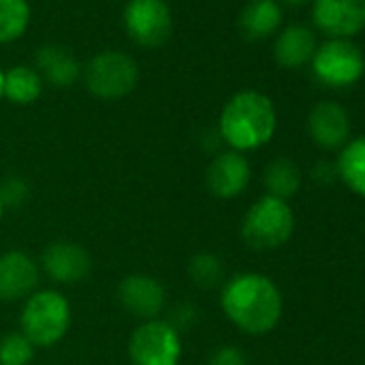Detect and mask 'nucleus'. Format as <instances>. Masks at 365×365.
Returning a JSON list of instances; mask_svg holds the SVG:
<instances>
[{
    "label": "nucleus",
    "mask_w": 365,
    "mask_h": 365,
    "mask_svg": "<svg viewBox=\"0 0 365 365\" xmlns=\"http://www.w3.org/2000/svg\"><path fill=\"white\" fill-rule=\"evenodd\" d=\"M220 305L226 318L247 335L271 333L284 312V299L277 284L254 271L232 275L222 288Z\"/></svg>",
    "instance_id": "1"
},
{
    "label": "nucleus",
    "mask_w": 365,
    "mask_h": 365,
    "mask_svg": "<svg viewBox=\"0 0 365 365\" xmlns=\"http://www.w3.org/2000/svg\"><path fill=\"white\" fill-rule=\"evenodd\" d=\"M277 129L273 101L260 91H239L222 108L217 133L230 150L247 153L269 144Z\"/></svg>",
    "instance_id": "2"
},
{
    "label": "nucleus",
    "mask_w": 365,
    "mask_h": 365,
    "mask_svg": "<svg viewBox=\"0 0 365 365\" xmlns=\"http://www.w3.org/2000/svg\"><path fill=\"white\" fill-rule=\"evenodd\" d=\"M71 324L69 299L52 288L35 290L22 307L20 331L31 339L35 348H50L58 344Z\"/></svg>",
    "instance_id": "3"
},
{
    "label": "nucleus",
    "mask_w": 365,
    "mask_h": 365,
    "mask_svg": "<svg viewBox=\"0 0 365 365\" xmlns=\"http://www.w3.org/2000/svg\"><path fill=\"white\" fill-rule=\"evenodd\" d=\"M294 232V213L286 200L262 196L245 213L241 235L254 250H277L290 241Z\"/></svg>",
    "instance_id": "4"
},
{
    "label": "nucleus",
    "mask_w": 365,
    "mask_h": 365,
    "mask_svg": "<svg viewBox=\"0 0 365 365\" xmlns=\"http://www.w3.org/2000/svg\"><path fill=\"white\" fill-rule=\"evenodd\" d=\"M309 65L314 78L327 88L354 86L365 73V56L350 39L322 41L316 48Z\"/></svg>",
    "instance_id": "5"
},
{
    "label": "nucleus",
    "mask_w": 365,
    "mask_h": 365,
    "mask_svg": "<svg viewBox=\"0 0 365 365\" xmlns=\"http://www.w3.org/2000/svg\"><path fill=\"white\" fill-rule=\"evenodd\" d=\"M140 78V69L135 61L116 50L101 52L91 58L84 69V84L91 95L106 101H116L127 97Z\"/></svg>",
    "instance_id": "6"
},
{
    "label": "nucleus",
    "mask_w": 365,
    "mask_h": 365,
    "mask_svg": "<svg viewBox=\"0 0 365 365\" xmlns=\"http://www.w3.org/2000/svg\"><path fill=\"white\" fill-rule=\"evenodd\" d=\"M180 354V333L163 318L140 322L129 337L133 365H178Z\"/></svg>",
    "instance_id": "7"
},
{
    "label": "nucleus",
    "mask_w": 365,
    "mask_h": 365,
    "mask_svg": "<svg viewBox=\"0 0 365 365\" xmlns=\"http://www.w3.org/2000/svg\"><path fill=\"white\" fill-rule=\"evenodd\" d=\"M127 35L142 48H159L172 35V11L165 0H129L123 9Z\"/></svg>",
    "instance_id": "8"
},
{
    "label": "nucleus",
    "mask_w": 365,
    "mask_h": 365,
    "mask_svg": "<svg viewBox=\"0 0 365 365\" xmlns=\"http://www.w3.org/2000/svg\"><path fill=\"white\" fill-rule=\"evenodd\" d=\"M312 22L329 39H350L365 29V0H314Z\"/></svg>",
    "instance_id": "9"
},
{
    "label": "nucleus",
    "mask_w": 365,
    "mask_h": 365,
    "mask_svg": "<svg viewBox=\"0 0 365 365\" xmlns=\"http://www.w3.org/2000/svg\"><path fill=\"white\" fill-rule=\"evenodd\" d=\"M252 180V165L243 153L224 150L213 157L205 172V185L220 200L239 198Z\"/></svg>",
    "instance_id": "10"
},
{
    "label": "nucleus",
    "mask_w": 365,
    "mask_h": 365,
    "mask_svg": "<svg viewBox=\"0 0 365 365\" xmlns=\"http://www.w3.org/2000/svg\"><path fill=\"white\" fill-rule=\"evenodd\" d=\"M41 269L35 258L22 250L0 254V301H26L39 286Z\"/></svg>",
    "instance_id": "11"
},
{
    "label": "nucleus",
    "mask_w": 365,
    "mask_h": 365,
    "mask_svg": "<svg viewBox=\"0 0 365 365\" xmlns=\"http://www.w3.org/2000/svg\"><path fill=\"white\" fill-rule=\"evenodd\" d=\"M118 301L120 305L135 318L155 320L165 309V288L163 284L146 273H131L118 284Z\"/></svg>",
    "instance_id": "12"
},
{
    "label": "nucleus",
    "mask_w": 365,
    "mask_h": 365,
    "mask_svg": "<svg viewBox=\"0 0 365 365\" xmlns=\"http://www.w3.org/2000/svg\"><path fill=\"white\" fill-rule=\"evenodd\" d=\"M350 116L337 101H320L307 114V133L322 150H341L350 140Z\"/></svg>",
    "instance_id": "13"
},
{
    "label": "nucleus",
    "mask_w": 365,
    "mask_h": 365,
    "mask_svg": "<svg viewBox=\"0 0 365 365\" xmlns=\"http://www.w3.org/2000/svg\"><path fill=\"white\" fill-rule=\"evenodd\" d=\"M91 254L73 241H54L41 254V269L56 284H78L91 273Z\"/></svg>",
    "instance_id": "14"
},
{
    "label": "nucleus",
    "mask_w": 365,
    "mask_h": 365,
    "mask_svg": "<svg viewBox=\"0 0 365 365\" xmlns=\"http://www.w3.org/2000/svg\"><path fill=\"white\" fill-rule=\"evenodd\" d=\"M318 48L316 35L303 24H290L282 29L273 43V56L284 69H301L307 65Z\"/></svg>",
    "instance_id": "15"
},
{
    "label": "nucleus",
    "mask_w": 365,
    "mask_h": 365,
    "mask_svg": "<svg viewBox=\"0 0 365 365\" xmlns=\"http://www.w3.org/2000/svg\"><path fill=\"white\" fill-rule=\"evenodd\" d=\"M35 63H37V73L41 76V80L61 88L71 86L82 73L78 58L63 46H43L37 52Z\"/></svg>",
    "instance_id": "16"
},
{
    "label": "nucleus",
    "mask_w": 365,
    "mask_h": 365,
    "mask_svg": "<svg viewBox=\"0 0 365 365\" xmlns=\"http://www.w3.org/2000/svg\"><path fill=\"white\" fill-rule=\"evenodd\" d=\"M284 11L277 0H252L241 11L239 24L247 39H267L275 35L282 26Z\"/></svg>",
    "instance_id": "17"
},
{
    "label": "nucleus",
    "mask_w": 365,
    "mask_h": 365,
    "mask_svg": "<svg viewBox=\"0 0 365 365\" xmlns=\"http://www.w3.org/2000/svg\"><path fill=\"white\" fill-rule=\"evenodd\" d=\"M262 182H264L267 196H273V198L288 202L292 196L299 194V190L303 185V172L292 159L277 157L271 163H267L264 174H262Z\"/></svg>",
    "instance_id": "18"
},
{
    "label": "nucleus",
    "mask_w": 365,
    "mask_h": 365,
    "mask_svg": "<svg viewBox=\"0 0 365 365\" xmlns=\"http://www.w3.org/2000/svg\"><path fill=\"white\" fill-rule=\"evenodd\" d=\"M337 168V178L344 185L365 198V135L350 138L346 146L339 150V157L335 161Z\"/></svg>",
    "instance_id": "19"
},
{
    "label": "nucleus",
    "mask_w": 365,
    "mask_h": 365,
    "mask_svg": "<svg viewBox=\"0 0 365 365\" xmlns=\"http://www.w3.org/2000/svg\"><path fill=\"white\" fill-rule=\"evenodd\" d=\"M43 91V80L33 67H14L5 71V86H3V97L9 99L16 106H31L41 97Z\"/></svg>",
    "instance_id": "20"
},
{
    "label": "nucleus",
    "mask_w": 365,
    "mask_h": 365,
    "mask_svg": "<svg viewBox=\"0 0 365 365\" xmlns=\"http://www.w3.org/2000/svg\"><path fill=\"white\" fill-rule=\"evenodd\" d=\"M31 22V7L26 0H0V43L18 41Z\"/></svg>",
    "instance_id": "21"
},
{
    "label": "nucleus",
    "mask_w": 365,
    "mask_h": 365,
    "mask_svg": "<svg viewBox=\"0 0 365 365\" xmlns=\"http://www.w3.org/2000/svg\"><path fill=\"white\" fill-rule=\"evenodd\" d=\"M190 277L200 288H215L224 279V264L220 256L211 252H200L190 260Z\"/></svg>",
    "instance_id": "22"
},
{
    "label": "nucleus",
    "mask_w": 365,
    "mask_h": 365,
    "mask_svg": "<svg viewBox=\"0 0 365 365\" xmlns=\"http://www.w3.org/2000/svg\"><path fill=\"white\" fill-rule=\"evenodd\" d=\"M35 346L22 331H11L0 337V365H31Z\"/></svg>",
    "instance_id": "23"
},
{
    "label": "nucleus",
    "mask_w": 365,
    "mask_h": 365,
    "mask_svg": "<svg viewBox=\"0 0 365 365\" xmlns=\"http://www.w3.org/2000/svg\"><path fill=\"white\" fill-rule=\"evenodd\" d=\"M0 198H3L5 209L7 207H20V205H24V200L29 198V185H26V180H22L20 176L5 178L3 185H0Z\"/></svg>",
    "instance_id": "24"
},
{
    "label": "nucleus",
    "mask_w": 365,
    "mask_h": 365,
    "mask_svg": "<svg viewBox=\"0 0 365 365\" xmlns=\"http://www.w3.org/2000/svg\"><path fill=\"white\" fill-rule=\"evenodd\" d=\"M209 365H247V356L237 346H220L211 354Z\"/></svg>",
    "instance_id": "25"
},
{
    "label": "nucleus",
    "mask_w": 365,
    "mask_h": 365,
    "mask_svg": "<svg viewBox=\"0 0 365 365\" xmlns=\"http://www.w3.org/2000/svg\"><path fill=\"white\" fill-rule=\"evenodd\" d=\"M194 318H196V307L190 305V303H180V305H176V307L172 309L170 318H165V320L180 333L190 322H194Z\"/></svg>",
    "instance_id": "26"
},
{
    "label": "nucleus",
    "mask_w": 365,
    "mask_h": 365,
    "mask_svg": "<svg viewBox=\"0 0 365 365\" xmlns=\"http://www.w3.org/2000/svg\"><path fill=\"white\" fill-rule=\"evenodd\" d=\"M312 178L320 185H331V182L337 180V168L333 161H318L314 168H312Z\"/></svg>",
    "instance_id": "27"
},
{
    "label": "nucleus",
    "mask_w": 365,
    "mask_h": 365,
    "mask_svg": "<svg viewBox=\"0 0 365 365\" xmlns=\"http://www.w3.org/2000/svg\"><path fill=\"white\" fill-rule=\"evenodd\" d=\"M279 3H284L288 7H303L305 3H309V0H279Z\"/></svg>",
    "instance_id": "28"
},
{
    "label": "nucleus",
    "mask_w": 365,
    "mask_h": 365,
    "mask_svg": "<svg viewBox=\"0 0 365 365\" xmlns=\"http://www.w3.org/2000/svg\"><path fill=\"white\" fill-rule=\"evenodd\" d=\"M3 86H5V71L0 69V99H3Z\"/></svg>",
    "instance_id": "29"
},
{
    "label": "nucleus",
    "mask_w": 365,
    "mask_h": 365,
    "mask_svg": "<svg viewBox=\"0 0 365 365\" xmlns=\"http://www.w3.org/2000/svg\"><path fill=\"white\" fill-rule=\"evenodd\" d=\"M3 215H5V205H3V198H0V220H3Z\"/></svg>",
    "instance_id": "30"
}]
</instances>
